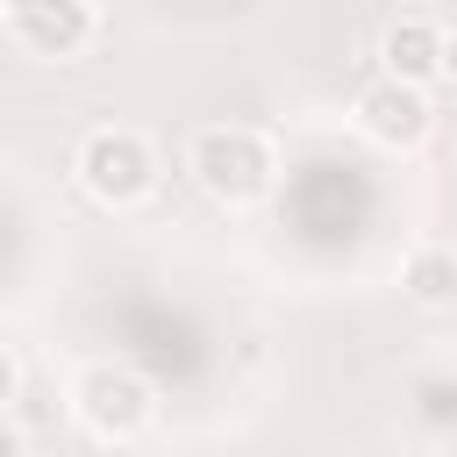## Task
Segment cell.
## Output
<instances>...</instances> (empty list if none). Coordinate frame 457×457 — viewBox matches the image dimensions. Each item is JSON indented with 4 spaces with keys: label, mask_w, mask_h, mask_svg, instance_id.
Instances as JSON below:
<instances>
[{
    "label": "cell",
    "mask_w": 457,
    "mask_h": 457,
    "mask_svg": "<svg viewBox=\"0 0 457 457\" xmlns=\"http://www.w3.org/2000/svg\"><path fill=\"white\" fill-rule=\"evenodd\" d=\"M71 421L93 443H136L157 421V386L129 364V357H93L71 378Z\"/></svg>",
    "instance_id": "cell-2"
},
{
    "label": "cell",
    "mask_w": 457,
    "mask_h": 457,
    "mask_svg": "<svg viewBox=\"0 0 457 457\" xmlns=\"http://www.w3.org/2000/svg\"><path fill=\"white\" fill-rule=\"evenodd\" d=\"M350 121H357V136H364V143H378V150H414V143L428 136L436 107H428V93H421V86L371 79V86L350 100Z\"/></svg>",
    "instance_id": "cell-5"
},
{
    "label": "cell",
    "mask_w": 457,
    "mask_h": 457,
    "mask_svg": "<svg viewBox=\"0 0 457 457\" xmlns=\"http://www.w3.org/2000/svg\"><path fill=\"white\" fill-rule=\"evenodd\" d=\"M0 457H29V436H21L7 414H0Z\"/></svg>",
    "instance_id": "cell-9"
},
{
    "label": "cell",
    "mask_w": 457,
    "mask_h": 457,
    "mask_svg": "<svg viewBox=\"0 0 457 457\" xmlns=\"http://www.w3.org/2000/svg\"><path fill=\"white\" fill-rule=\"evenodd\" d=\"M400 286H407V300H414V307H450V300H457V250H443V243L407 250Z\"/></svg>",
    "instance_id": "cell-7"
},
{
    "label": "cell",
    "mask_w": 457,
    "mask_h": 457,
    "mask_svg": "<svg viewBox=\"0 0 457 457\" xmlns=\"http://www.w3.org/2000/svg\"><path fill=\"white\" fill-rule=\"evenodd\" d=\"M378 79H400V86H421L428 93V79H443L450 71V36H443V21L436 14H400V21H386L378 29Z\"/></svg>",
    "instance_id": "cell-6"
},
{
    "label": "cell",
    "mask_w": 457,
    "mask_h": 457,
    "mask_svg": "<svg viewBox=\"0 0 457 457\" xmlns=\"http://www.w3.org/2000/svg\"><path fill=\"white\" fill-rule=\"evenodd\" d=\"M21 393V364H14V350L0 343V414H7V400Z\"/></svg>",
    "instance_id": "cell-8"
},
{
    "label": "cell",
    "mask_w": 457,
    "mask_h": 457,
    "mask_svg": "<svg viewBox=\"0 0 457 457\" xmlns=\"http://www.w3.org/2000/svg\"><path fill=\"white\" fill-rule=\"evenodd\" d=\"M0 36L21 57L64 64L100 36V7H86V0H14V7H0Z\"/></svg>",
    "instance_id": "cell-4"
},
{
    "label": "cell",
    "mask_w": 457,
    "mask_h": 457,
    "mask_svg": "<svg viewBox=\"0 0 457 457\" xmlns=\"http://www.w3.org/2000/svg\"><path fill=\"white\" fill-rule=\"evenodd\" d=\"M71 171H79V186H86L100 207H136V200H150V186H157V150H150L143 129L107 121V129H86V136H79Z\"/></svg>",
    "instance_id": "cell-3"
},
{
    "label": "cell",
    "mask_w": 457,
    "mask_h": 457,
    "mask_svg": "<svg viewBox=\"0 0 457 457\" xmlns=\"http://www.w3.org/2000/svg\"><path fill=\"white\" fill-rule=\"evenodd\" d=\"M186 171H193V186H200L214 207H257V200L271 193V179H278V157H271V143H264L257 129H243V121H207V129H193V143H186Z\"/></svg>",
    "instance_id": "cell-1"
}]
</instances>
